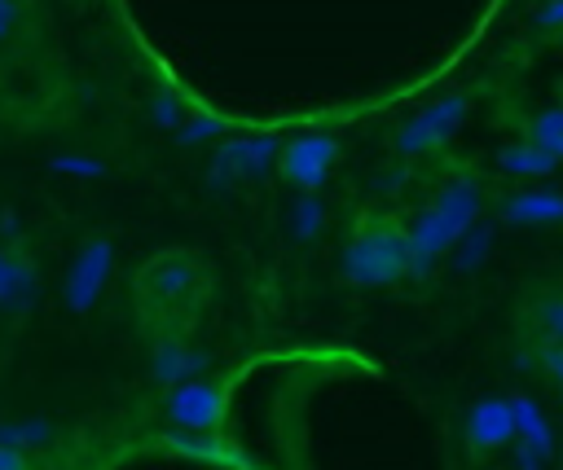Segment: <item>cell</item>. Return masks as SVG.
Masks as SVG:
<instances>
[{
  "mask_svg": "<svg viewBox=\"0 0 563 470\" xmlns=\"http://www.w3.org/2000/svg\"><path fill=\"white\" fill-rule=\"evenodd\" d=\"M101 272H106V246H88V255L79 259V268H75V277H70V299H75V303H88V294L97 290Z\"/></svg>",
  "mask_w": 563,
  "mask_h": 470,
  "instance_id": "obj_1",
  "label": "cell"
},
{
  "mask_svg": "<svg viewBox=\"0 0 563 470\" xmlns=\"http://www.w3.org/2000/svg\"><path fill=\"white\" fill-rule=\"evenodd\" d=\"M506 435V413L501 409H484L479 413V439H501Z\"/></svg>",
  "mask_w": 563,
  "mask_h": 470,
  "instance_id": "obj_4",
  "label": "cell"
},
{
  "mask_svg": "<svg viewBox=\"0 0 563 470\" xmlns=\"http://www.w3.org/2000/svg\"><path fill=\"white\" fill-rule=\"evenodd\" d=\"M211 391L207 387H189V391H180V400H176V417H185V422H194V426H207L211 422Z\"/></svg>",
  "mask_w": 563,
  "mask_h": 470,
  "instance_id": "obj_2",
  "label": "cell"
},
{
  "mask_svg": "<svg viewBox=\"0 0 563 470\" xmlns=\"http://www.w3.org/2000/svg\"><path fill=\"white\" fill-rule=\"evenodd\" d=\"M53 167H57V171H70V176H97V171H101V163L79 158V154H57Z\"/></svg>",
  "mask_w": 563,
  "mask_h": 470,
  "instance_id": "obj_3",
  "label": "cell"
},
{
  "mask_svg": "<svg viewBox=\"0 0 563 470\" xmlns=\"http://www.w3.org/2000/svg\"><path fill=\"white\" fill-rule=\"evenodd\" d=\"M4 22H9V4L0 0V26H4Z\"/></svg>",
  "mask_w": 563,
  "mask_h": 470,
  "instance_id": "obj_5",
  "label": "cell"
},
{
  "mask_svg": "<svg viewBox=\"0 0 563 470\" xmlns=\"http://www.w3.org/2000/svg\"><path fill=\"white\" fill-rule=\"evenodd\" d=\"M0 31H4V26H0Z\"/></svg>",
  "mask_w": 563,
  "mask_h": 470,
  "instance_id": "obj_6",
  "label": "cell"
}]
</instances>
